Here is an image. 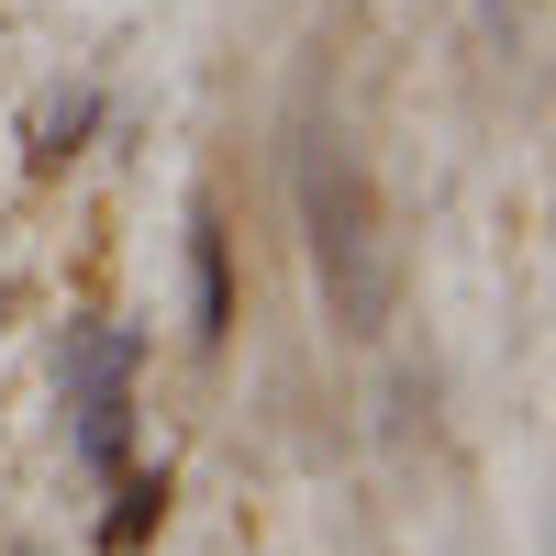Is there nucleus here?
<instances>
[{
    "label": "nucleus",
    "instance_id": "obj_5",
    "mask_svg": "<svg viewBox=\"0 0 556 556\" xmlns=\"http://www.w3.org/2000/svg\"><path fill=\"white\" fill-rule=\"evenodd\" d=\"M156 513H167V479H146V468H112V513H101V556H134L156 534Z\"/></svg>",
    "mask_w": 556,
    "mask_h": 556
},
{
    "label": "nucleus",
    "instance_id": "obj_1",
    "mask_svg": "<svg viewBox=\"0 0 556 556\" xmlns=\"http://www.w3.org/2000/svg\"><path fill=\"white\" fill-rule=\"evenodd\" d=\"M290 190H301L312 278H323V301H334V323H345V334H379V323H390V290H401V256H390V235H379L367 156L345 146L334 123H301V167H290Z\"/></svg>",
    "mask_w": 556,
    "mask_h": 556
},
{
    "label": "nucleus",
    "instance_id": "obj_2",
    "mask_svg": "<svg viewBox=\"0 0 556 556\" xmlns=\"http://www.w3.org/2000/svg\"><path fill=\"white\" fill-rule=\"evenodd\" d=\"M134 323H67L56 345V379H67V424H78V456L89 468H123V434H134Z\"/></svg>",
    "mask_w": 556,
    "mask_h": 556
},
{
    "label": "nucleus",
    "instance_id": "obj_4",
    "mask_svg": "<svg viewBox=\"0 0 556 556\" xmlns=\"http://www.w3.org/2000/svg\"><path fill=\"white\" fill-rule=\"evenodd\" d=\"M89 134H101V78H56V89L23 112V156H34V167H67Z\"/></svg>",
    "mask_w": 556,
    "mask_h": 556
},
{
    "label": "nucleus",
    "instance_id": "obj_3",
    "mask_svg": "<svg viewBox=\"0 0 556 556\" xmlns=\"http://www.w3.org/2000/svg\"><path fill=\"white\" fill-rule=\"evenodd\" d=\"M190 334H201V345L235 334V235H223L212 201L190 212Z\"/></svg>",
    "mask_w": 556,
    "mask_h": 556
}]
</instances>
